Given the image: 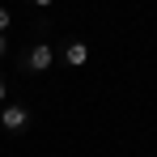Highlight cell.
Here are the masks:
<instances>
[{"label":"cell","mask_w":157,"mask_h":157,"mask_svg":"<svg viewBox=\"0 0 157 157\" xmlns=\"http://www.w3.org/2000/svg\"><path fill=\"white\" fill-rule=\"evenodd\" d=\"M51 64H55V47H47V43L30 47V55H26V68H30V72H47Z\"/></svg>","instance_id":"1"},{"label":"cell","mask_w":157,"mask_h":157,"mask_svg":"<svg viewBox=\"0 0 157 157\" xmlns=\"http://www.w3.org/2000/svg\"><path fill=\"white\" fill-rule=\"evenodd\" d=\"M9 26H13V13H9V9H0V34H4Z\"/></svg>","instance_id":"4"},{"label":"cell","mask_w":157,"mask_h":157,"mask_svg":"<svg viewBox=\"0 0 157 157\" xmlns=\"http://www.w3.org/2000/svg\"><path fill=\"white\" fill-rule=\"evenodd\" d=\"M0 123H4V132H21L30 123V110L26 106H4L0 110Z\"/></svg>","instance_id":"2"},{"label":"cell","mask_w":157,"mask_h":157,"mask_svg":"<svg viewBox=\"0 0 157 157\" xmlns=\"http://www.w3.org/2000/svg\"><path fill=\"white\" fill-rule=\"evenodd\" d=\"M4 94H9V89H4V81H0V102H4Z\"/></svg>","instance_id":"5"},{"label":"cell","mask_w":157,"mask_h":157,"mask_svg":"<svg viewBox=\"0 0 157 157\" xmlns=\"http://www.w3.org/2000/svg\"><path fill=\"white\" fill-rule=\"evenodd\" d=\"M4 47H9V43H4V34H0V55H4Z\"/></svg>","instance_id":"6"},{"label":"cell","mask_w":157,"mask_h":157,"mask_svg":"<svg viewBox=\"0 0 157 157\" xmlns=\"http://www.w3.org/2000/svg\"><path fill=\"white\" fill-rule=\"evenodd\" d=\"M64 59H68L72 68H81V64L89 59V47H85V43H68V47H64Z\"/></svg>","instance_id":"3"}]
</instances>
